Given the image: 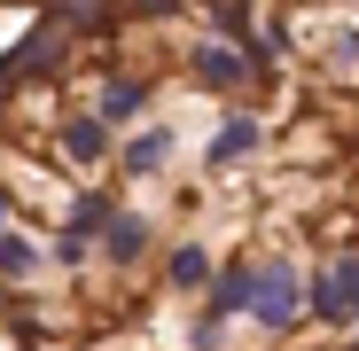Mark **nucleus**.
<instances>
[{"label": "nucleus", "mask_w": 359, "mask_h": 351, "mask_svg": "<svg viewBox=\"0 0 359 351\" xmlns=\"http://www.w3.org/2000/svg\"><path fill=\"white\" fill-rule=\"evenodd\" d=\"M305 312H313V305H305V281H297V266H289V258H266V266H250V320H258V328L289 336Z\"/></svg>", "instance_id": "1"}, {"label": "nucleus", "mask_w": 359, "mask_h": 351, "mask_svg": "<svg viewBox=\"0 0 359 351\" xmlns=\"http://www.w3.org/2000/svg\"><path fill=\"white\" fill-rule=\"evenodd\" d=\"M219 24H226L234 39H250V47H258V24H250V8H243V0H219Z\"/></svg>", "instance_id": "13"}, {"label": "nucleus", "mask_w": 359, "mask_h": 351, "mask_svg": "<svg viewBox=\"0 0 359 351\" xmlns=\"http://www.w3.org/2000/svg\"><path fill=\"white\" fill-rule=\"evenodd\" d=\"M164 156H172V133H164V125L133 133V141H126V180H149V172H156Z\"/></svg>", "instance_id": "8"}, {"label": "nucleus", "mask_w": 359, "mask_h": 351, "mask_svg": "<svg viewBox=\"0 0 359 351\" xmlns=\"http://www.w3.org/2000/svg\"><path fill=\"white\" fill-rule=\"evenodd\" d=\"M305 305H313V320H359V250L313 273V289H305Z\"/></svg>", "instance_id": "3"}, {"label": "nucleus", "mask_w": 359, "mask_h": 351, "mask_svg": "<svg viewBox=\"0 0 359 351\" xmlns=\"http://www.w3.org/2000/svg\"><path fill=\"white\" fill-rule=\"evenodd\" d=\"M109 8H117V0H55V24H63V32H102Z\"/></svg>", "instance_id": "11"}, {"label": "nucleus", "mask_w": 359, "mask_h": 351, "mask_svg": "<svg viewBox=\"0 0 359 351\" xmlns=\"http://www.w3.org/2000/svg\"><path fill=\"white\" fill-rule=\"evenodd\" d=\"M117 8H126V16H149V24H156V16H180V0H117Z\"/></svg>", "instance_id": "14"}, {"label": "nucleus", "mask_w": 359, "mask_h": 351, "mask_svg": "<svg viewBox=\"0 0 359 351\" xmlns=\"http://www.w3.org/2000/svg\"><path fill=\"white\" fill-rule=\"evenodd\" d=\"M32 266H39V250L24 242V234H8V226H0V273H16V281H24Z\"/></svg>", "instance_id": "12"}, {"label": "nucleus", "mask_w": 359, "mask_h": 351, "mask_svg": "<svg viewBox=\"0 0 359 351\" xmlns=\"http://www.w3.org/2000/svg\"><path fill=\"white\" fill-rule=\"evenodd\" d=\"M164 273H172V289H211V250L203 242H172V258H164Z\"/></svg>", "instance_id": "6"}, {"label": "nucleus", "mask_w": 359, "mask_h": 351, "mask_svg": "<svg viewBox=\"0 0 359 351\" xmlns=\"http://www.w3.org/2000/svg\"><path fill=\"white\" fill-rule=\"evenodd\" d=\"M0 86H8V71H0Z\"/></svg>", "instance_id": "16"}, {"label": "nucleus", "mask_w": 359, "mask_h": 351, "mask_svg": "<svg viewBox=\"0 0 359 351\" xmlns=\"http://www.w3.org/2000/svg\"><path fill=\"white\" fill-rule=\"evenodd\" d=\"M351 351H359V343H351Z\"/></svg>", "instance_id": "17"}, {"label": "nucleus", "mask_w": 359, "mask_h": 351, "mask_svg": "<svg viewBox=\"0 0 359 351\" xmlns=\"http://www.w3.org/2000/svg\"><path fill=\"white\" fill-rule=\"evenodd\" d=\"M243 149H258V117H226V125L211 133V164H234Z\"/></svg>", "instance_id": "9"}, {"label": "nucleus", "mask_w": 359, "mask_h": 351, "mask_svg": "<svg viewBox=\"0 0 359 351\" xmlns=\"http://www.w3.org/2000/svg\"><path fill=\"white\" fill-rule=\"evenodd\" d=\"M0 226H8V188H0Z\"/></svg>", "instance_id": "15"}, {"label": "nucleus", "mask_w": 359, "mask_h": 351, "mask_svg": "<svg viewBox=\"0 0 359 351\" xmlns=\"http://www.w3.org/2000/svg\"><path fill=\"white\" fill-rule=\"evenodd\" d=\"M102 258H109V266H141V258H149V219H141V211H109Z\"/></svg>", "instance_id": "4"}, {"label": "nucleus", "mask_w": 359, "mask_h": 351, "mask_svg": "<svg viewBox=\"0 0 359 351\" xmlns=\"http://www.w3.org/2000/svg\"><path fill=\"white\" fill-rule=\"evenodd\" d=\"M94 109H102V117H109V125H133V117H141V109H149V86H141V78H109V86H102V102H94Z\"/></svg>", "instance_id": "7"}, {"label": "nucleus", "mask_w": 359, "mask_h": 351, "mask_svg": "<svg viewBox=\"0 0 359 351\" xmlns=\"http://www.w3.org/2000/svg\"><path fill=\"white\" fill-rule=\"evenodd\" d=\"M63 156H71V164H102V156H109V117H102V109L63 117Z\"/></svg>", "instance_id": "5"}, {"label": "nucleus", "mask_w": 359, "mask_h": 351, "mask_svg": "<svg viewBox=\"0 0 359 351\" xmlns=\"http://www.w3.org/2000/svg\"><path fill=\"white\" fill-rule=\"evenodd\" d=\"M211 312H250V266H226L211 281Z\"/></svg>", "instance_id": "10"}, {"label": "nucleus", "mask_w": 359, "mask_h": 351, "mask_svg": "<svg viewBox=\"0 0 359 351\" xmlns=\"http://www.w3.org/2000/svg\"><path fill=\"white\" fill-rule=\"evenodd\" d=\"M188 71H196L203 86L234 94V86L258 78V47H250V39H196V47H188Z\"/></svg>", "instance_id": "2"}]
</instances>
